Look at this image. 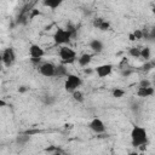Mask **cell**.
Here are the masks:
<instances>
[{
	"label": "cell",
	"instance_id": "cell-1",
	"mask_svg": "<svg viewBox=\"0 0 155 155\" xmlns=\"http://www.w3.org/2000/svg\"><path fill=\"white\" fill-rule=\"evenodd\" d=\"M131 144L134 149H138L143 144H148V132L142 126H133L131 130Z\"/></svg>",
	"mask_w": 155,
	"mask_h": 155
},
{
	"label": "cell",
	"instance_id": "cell-2",
	"mask_svg": "<svg viewBox=\"0 0 155 155\" xmlns=\"http://www.w3.org/2000/svg\"><path fill=\"white\" fill-rule=\"evenodd\" d=\"M58 54H59L62 64H64V65L65 64H71L78 59L76 58V52L69 46H61L59 51H58Z\"/></svg>",
	"mask_w": 155,
	"mask_h": 155
},
{
	"label": "cell",
	"instance_id": "cell-3",
	"mask_svg": "<svg viewBox=\"0 0 155 155\" xmlns=\"http://www.w3.org/2000/svg\"><path fill=\"white\" fill-rule=\"evenodd\" d=\"M82 85V79L75 74H70L65 78V81H64V90L67 92H70L73 93L74 91L79 90V87Z\"/></svg>",
	"mask_w": 155,
	"mask_h": 155
},
{
	"label": "cell",
	"instance_id": "cell-4",
	"mask_svg": "<svg viewBox=\"0 0 155 155\" xmlns=\"http://www.w3.org/2000/svg\"><path fill=\"white\" fill-rule=\"evenodd\" d=\"M70 40H71V35L65 28H58L53 34V41L56 45L67 46L70 42Z\"/></svg>",
	"mask_w": 155,
	"mask_h": 155
},
{
	"label": "cell",
	"instance_id": "cell-5",
	"mask_svg": "<svg viewBox=\"0 0 155 155\" xmlns=\"http://www.w3.org/2000/svg\"><path fill=\"white\" fill-rule=\"evenodd\" d=\"M1 62L6 68H10L16 62V52L13 47H7L1 52Z\"/></svg>",
	"mask_w": 155,
	"mask_h": 155
},
{
	"label": "cell",
	"instance_id": "cell-6",
	"mask_svg": "<svg viewBox=\"0 0 155 155\" xmlns=\"http://www.w3.org/2000/svg\"><path fill=\"white\" fill-rule=\"evenodd\" d=\"M38 70L45 78H53L54 76V71H56V65L53 63H51V62H44L38 68Z\"/></svg>",
	"mask_w": 155,
	"mask_h": 155
},
{
	"label": "cell",
	"instance_id": "cell-7",
	"mask_svg": "<svg viewBox=\"0 0 155 155\" xmlns=\"http://www.w3.org/2000/svg\"><path fill=\"white\" fill-rule=\"evenodd\" d=\"M88 127H90V130H91V131H93V132H94V133H97V134L104 133V132H105V130H107V127H105L104 122H103L99 117H93V119L90 121Z\"/></svg>",
	"mask_w": 155,
	"mask_h": 155
},
{
	"label": "cell",
	"instance_id": "cell-8",
	"mask_svg": "<svg viewBox=\"0 0 155 155\" xmlns=\"http://www.w3.org/2000/svg\"><path fill=\"white\" fill-rule=\"evenodd\" d=\"M94 71H96V74H97L98 78H107L113 71V64H109V63L101 64V65H98L94 69Z\"/></svg>",
	"mask_w": 155,
	"mask_h": 155
},
{
	"label": "cell",
	"instance_id": "cell-9",
	"mask_svg": "<svg viewBox=\"0 0 155 155\" xmlns=\"http://www.w3.org/2000/svg\"><path fill=\"white\" fill-rule=\"evenodd\" d=\"M45 54V51L41 46L36 45V44H31L29 46V56L31 58H42Z\"/></svg>",
	"mask_w": 155,
	"mask_h": 155
},
{
	"label": "cell",
	"instance_id": "cell-10",
	"mask_svg": "<svg viewBox=\"0 0 155 155\" xmlns=\"http://www.w3.org/2000/svg\"><path fill=\"white\" fill-rule=\"evenodd\" d=\"M155 93V88L151 87H138L137 90V96L139 98H149L151 96H154Z\"/></svg>",
	"mask_w": 155,
	"mask_h": 155
},
{
	"label": "cell",
	"instance_id": "cell-11",
	"mask_svg": "<svg viewBox=\"0 0 155 155\" xmlns=\"http://www.w3.org/2000/svg\"><path fill=\"white\" fill-rule=\"evenodd\" d=\"M88 47L94 52V53H101L104 48V45L103 42L99 40V39H93L88 42Z\"/></svg>",
	"mask_w": 155,
	"mask_h": 155
},
{
	"label": "cell",
	"instance_id": "cell-12",
	"mask_svg": "<svg viewBox=\"0 0 155 155\" xmlns=\"http://www.w3.org/2000/svg\"><path fill=\"white\" fill-rule=\"evenodd\" d=\"M91 62H92V54H90V53H82L78 58V63L80 67H87Z\"/></svg>",
	"mask_w": 155,
	"mask_h": 155
},
{
	"label": "cell",
	"instance_id": "cell-13",
	"mask_svg": "<svg viewBox=\"0 0 155 155\" xmlns=\"http://www.w3.org/2000/svg\"><path fill=\"white\" fill-rule=\"evenodd\" d=\"M69 75V73H68V69H67V67L64 65V64H58V65H56V71H54V76H57V78H63V76H68Z\"/></svg>",
	"mask_w": 155,
	"mask_h": 155
},
{
	"label": "cell",
	"instance_id": "cell-14",
	"mask_svg": "<svg viewBox=\"0 0 155 155\" xmlns=\"http://www.w3.org/2000/svg\"><path fill=\"white\" fill-rule=\"evenodd\" d=\"M42 5L51 10H54L62 5V1L61 0H45V1H42Z\"/></svg>",
	"mask_w": 155,
	"mask_h": 155
},
{
	"label": "cell",
	"instance_id": "cell-15",
	"mask_svg": "<svg viewBox=\"0 0 155 155\" xmlns=\"http://www.w3.org/2000/svg\"><path fill=\"white\" fill-rule=\"evenodd\" d=\"M41 102L45 104V105H51L54 103V97L51 94V93H44L41 97H40Z\"/></svg>",
	"mask_w": 155,
	"mask_h": 155
},
{
	"label": "cell",
	"instance_id": "cell-16",
	"mask_svg": "<svg viewBox=\"0 0 155 155\" xmlns=\"http://www.w3.org/2000/svg\"><path fill=\"white\" fill-rule=\"evenodd\" d=\"M71 97H73V99H74L75 102H78V103H84V101H85L84 93H82L80 90L74 91V92L71 93Z\"/></svg>",
	"mask_w": 155,
	"mask_h": 155
},
{
	"label": "cell",
	"instance_id": "cell-17",
	"mask_svg": "<svg viewBox=\"0 0 155 155\" xmlns=\"http://www.w3.org/2000/svg\"><path fill=\"white\" fill-rule=\"evenodd\" d=\"M30 140V134H28V133H25V134H18L17 137H16V142L19 144V145H24L27 142H29Z\"/></svg>",
	"mask_w": 155,
	"mask_h": 155
},
{
	"label": "cell",
	"instance_id": "cell-18",
	"mask_svg": "<svg viewBox=\"0 0 155 155\" xmlns=\"http://www.w3.org/2000/svg\"><path fill=\"white\" fill-rule=\"evenodd\" d=\"M65 29L70 33V35H71V40H75L76 36H78V29H76V27H75L74 24H71V23H68L67 27H65Z\"/></svg>",
	"mask_w": 155,
	"mask_h": 155
},
{
	"label": "cell",
	"instance_id": "cell-19",
	"mask_svg": "<svg viewBox=\"0 0 155 155\" xmlns=\"http://www.w3.org/2000/svg\"><path fill=\"white\" fill-rule=\"evenodd\" d=\"M150 56H151V51L149 47H143L140 50V58L144 59L145 62L147 61H150Z\"/></svg>",
	"mask_w": 155,
	"mask_h": 155
},
{
	"label": "cell",
	"instance_id": "cell-20",
	"mask_svg": "<svg viewBox=\"0 0 155 155\" xmlns=\"http://www.w3.org/2000/svg\"><path fill=\"white\" fill-rule=\"evenodd\" d=\"M140 47H131L128 50V54L132 58H140Z\"/></svg>",
	"mask_w": 155,
	"mask_h": 155
},
{
	"label": "cell",
	"instance_id": "cell-21",
	"mask_svg": "<svg viewBox=\"0 0 155 155\" xmlns=\"http://www.w3.org/2000/svg\"><path fill=\"white\" fill-rule=\"evenodd\" d=\"M140 68H142L143 71H150L153 68H155V59H153V61H147Z\"/></svg>",
	"mask_w": 155,
	"mask_h": 155
},
{
	"label": "cell",
	"instance_id": "cell-22",
	"mask_svg": "<svg viewBox=\"0 0 155 155\" xmlns=\"http://www.w3.org/2000/svg\"><path fill=\"white\" fill-rule=\"evenodd\" d=\"M111 94H113L114 98H121V97L125 96V90L116 87V88H114V90L111 91Z\"/></svg>",
	"mask_w": 155,
	"mask_h": 155
},
{
	"label": "cell",
	"instance_id": "cell-23",
	"mask_svg": "<svg viewBox=\"0 0 155 155\" xmlns=\"http://www.w3.org/2000/svg\"><path fill=\"white\" fill-rule=\"evenodd\" d=\"M103 22H104V18H102V17H97V18H94V19H93L92 24H93V27H94V28L99 29V27L102 25V23H103Z\"/></svg>",
	"mask_w": 155,
	"mask_h": 155
},
{
	"label": "cell",
	"instance_id": "cell-24",
	"mask_svg": "<svg viewBox=\"0 0 155 155\" xmlns=\"http://www.w3.org/2000/svg\"><path fill=\"white\" fill-rule=\"evenodd\" d=\"M151 86H153V84L149 79H142L139 81V87H151Z\"/></svg>",
	"mask_w": 155,
	"mask_h": 155
},
{
	"label": "cell",
	"instance_id": "cell-25",
	"mask_svg": "<svg viewBox=\"0 0 155 155\" xmlns=\"http://www.w3.org/2000/svg\"><path fill=\"white\" fill-rule=\"evenodd\" d=\"M109 29H110V22L104 19V22H103V23H102V25L99 27V30L105 31V30H109Z\"/></svg>",
	"mask_w": 155,
	"mask_h": 155
},
{
	"label": "cell",
	"instance_id": "cell-26",
	"mask_svg": "<svg viewBox=\"0 0 155 155\" xmlns=\"http://www.w3.org/2000/svg\"><path fill=\"white\" fill-rule=\"evenodd\" d=\"M133 35H134L136 40H140V39H143V30L142 29H134Z\"/></svg>",
	"mask_w": 155,
	"mask_h": 155
},
{
	"label": "cell",
	"instance_id": "cell-27",
	"mask_svg": "<svg viewBox=\"0 0 155 155\" xmlns=\"http://www.w3.org/2000/svg\"><path fill=\"white\" fill-rule=\"evenodd\" d=\"M36 16H40V11L36 10V8H31V11H30V13H29V21L34 19Z\"/></svg>",
	"mask_w": 155,
	"mask_h": 155
},
{
	"label": "cell",
	"instance_id": "cell-28",
	"mask_svg": "<svg viewBox=\"0 0 155 155\" xmlns=\"http://www.w3.org/2000/svg\"><path fill=\"white\" fill-rule=\"evenodd\" d=\"M127 64H128V62H127V59H126V58H124V59L121 61V63H120V65H119V68H120V70H124V69H127Z\"/></svg>",
	"mask_w": 155,
	"mask_h": 155
},
{
	"label": "cell",
	"instance_id": "cell-29",
	"mask_svg": "<svg viewBox=\"0 0 155 155\" xmlns=\"http://www.w3.org/2000/svg\"><path fill=\"white\" fill-rule=\"evenodd\" d=\"M132 74V70L130 69V68H127V69H124V70H121V76H124V78H127V76H130Z\"/></svg>",
	"mask_w": 155,
	"mask_h": 155
},
{
	"label": "cell",
	"instance_id": "cell-30",
	"mask_svg": "<svg viewBox=\"0 0 155 155\" xmlns=\"http://www.w3.org/2000/svg\"><path fill=\"white\" fill-rule=\"evenodd\" d=\"M148 40H155V27H153L149 30V39Z\"/></svg>",
	"mask_w": 155,
	"mask_h": 155
},
{
	"label": "cell",
	"instance_id": "cell-31",
	"mask_svg": "<svg viewBox=\"0 0 155 155\" xmlns=\"http://www.w3.org/2000/svg\"><path fill=\"white\" fill-rule=\"evenodd\" d=\"M27 91H28V87L24 86V85H22V86L18 87V92H19V93H24V92H27Z\"/></svg>",
	"mask_w": 155,
	"mask_h": 155
},
{
	"label": "cell",
	"instance_id": "cell-32",
	"mask_svg": "<svg viewBox=\"0 0 155 155\" xmlns=\"http://www.w3.org/2000/svg\"><path fill=\"white\" fill-rule=\"evenodd\" d=\"M128 40H130V41H136V38H134L133 33H130V34H128Z\"/></svg>",
	"mask_w": 155,
	"mask_h": 155
},
{
	"label": "cell",
	"instance_id": "cell-33",
	"mask_svg": "<svg viewBox=\"0 0 155 155\" xmlns=\"http://www.w3.org/2000/svg\"><path fill=\"white\" fill-rule=\"evenodd\" d=\"M138 108H139V107H138V103H133L132 107H131L132 110H138Z\"/></svg>",
	"mask_w": 155,
	"mask_h": 155
},
{
	"label": "cell",
	"instance_id": "cell-34",
	"mask_svg": "<svg viewBox=\"0 0 155 155\" xmlns=\"http://www.w3.org/2000/svg\"><path fill=\"white\" fill-rule=\"evenodd\" d=\"M48 155H64L62 151H59V150H56L54 153H52V154H48Z\"/></svg>",
	"mask_w": 155,
	"mask_h": 155
},
{
	"label": "cell",
	"instance_id": "cell-35",
	"mask_svg": "<svg viewBox=\"0 0 155 155\" xmlns=\"http://www.w3.org/2000/svg\"><path fill=\"white\" fill-rule=\"evenodd\" d=\"M138 149H139L140 151H144V150H147V144H143V145H140Z\"/></svg>",
	"mask_w": 155,
	"mask_h": 155
},
{
	"label": "cell",
	"instance_id": "cell-36",
	"mask_svg": "<svg viewBox=\"0 0 155 155\" xmlns=\"http://www.w3.org/2000/svg\"><path fill=\"white\" fill-rule=\"evenodd\" d=\"M128 155H139V153H138L137 150H132V151L128 153Z\"/></svg>",
	"mask_w": 155,
	"mask_h": 155
},
{
	"label": "cell",
	"instance_id": "cell-37",
	"mask_svg": "<svg viewBox=\"0 0 155 155\" xmlns=\"http://www.w3.org/2000/svg\"><path fill=\"white\" fill-rule=\"evenodd\" d=\"M0 107H2V108L6 107V102H5L4 99H0Z\"/></svg>",
	"mask_w": 155,
	"mask_h": 155
},
{
	"label": "cell",
	"instance_id": "cell-38",
	"mask_svg": "<svg viewBox=\"0 0 155 155\" xmlns=\"http://www.w3.org/2000/svg\"><path fill=\"white\" fill-rule=\"evenodd\" d=\"M153 87L155 88V76H154V80H153Z\"/></svg>",
	"mask_w": 155,
	"mask_h": 155
},
{
	"label": "cell",
	"instance_id": "cell-39",
	"mask_svg": "<svg viewBox=\"0 0 155 155\" xmlns=\"http://www.w3.org/2000/svg\"><path fill=\"white\" fill-rule=\"evenodd\" d=\"M151 11H153V13L155 15V7H153V10H151Z\"/></svg>",
	"mask_w": 155,
	"mask_h": 155
},
{
	"label": "cell",
	"instance_id": "cell-40",
	"mask_svg": "<svg viewBox=\"0 0 155 155\" xmlns=\"http://www.w3.org/2000/svg\"><path fill=\"white\" fill-rule=\"evenodd\" d=\"M154 7H155V2H154Z\"/></svg>",
	"mask_w": 155,
	"mask_h": 155
}]
</instances>
